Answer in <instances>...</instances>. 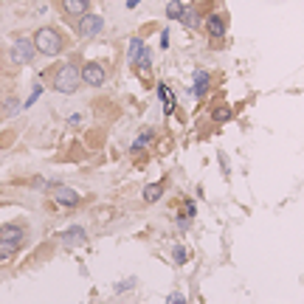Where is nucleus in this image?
Returning a JSON list of instances; mask_svg holds the SVG:
<instances>
[{
  "instance_id": "11",
  "label": "nucleus",
  "mask_w": 304,
  "mask_h": 304,
  "mask_svg": "<svg viewBox=\"0 0 304 304\" xmlns=\"http://www.w3.org/2000/svg\"><path fill=\"white\" fill-rule=\"evenodd\" d=\"M152 141H155V130H152V127H144V130L138 133V138L130 144V152H141V149H146Z\"/></svg>"
},
{
  "instance_id": "1",
  "label": "nucleus",
  "mask_w": 304,
  "mask_h": 304,
  "mask_svg": "<svg viewBox=\"0 0 304 304\" xmlns=\"http://www.w3.org/2000/svg\"><path fill=\"white\" fill-rule=\"evenodd\" d=\"M31 40H34L37 54H43V56H56L62 48H65V43H62V34L56 31V28H51V25L37 28V34H34Z\"/></svg>"
},
{
  "instance_id": "4",
  "label": "nucleus",
  "mask_w": 304,
  "mask_h": 304,
  "mask_svg": "<svg viewBox=\"0 0 304 304\" xmlns=\"http://www.w3.org/2000/svg\"><path fill=\"white\" fill-rule=\"evenodd\" d=\"M34 54H37L34 40H25V37H20L17 43L11 45V62H14V65H28V62L34 59Z\"/></svg>"
},
{
  "instance_id": "24",
  "label": "nucleus",
  "mask_w": 304,
  "mask_h": 304,
  "mask_svg": "<svg viewBox=\"0 0 304 304\" xmlns=\"http://www.w3.org/2000/svg\"><path fill=\"white\" fill-rule=\"evenodd\" d=\"M20 107H23V104H20L17 99H6V116H14Z\"/></svg>"
},
{
  "instance_id": "5",
  "label": "nucleus",
  "mask_w": 304,
  "mask_h": 304,
  "mask_svg": "<svg viewBox=\"0 0 304 304\" xmlns=\"http://www.w3.org/2000/svg\"><path fill=\"white\" fill-rule=\"evenodd\" d=\"M104 31V20H101L99 14H82V20H79V34L85 37V40H93V37H99Z\"/></svg>"
},
{
  "instance_id": "14",
  "label": "nucleus",
  "mask_w": 304,
  "mask_h": 304,
  "mask_svg": "<svg viewBox=\"0 0 304 304\" xmlns=\"http://www.w3.org/2000/svg\"><path fill=\"white\" fill-rule=\"evenodd\" d=\"M144 40H141V37H133V40H130V43H127V59H130V65H135V62H138V56L144 54Z\"/></svg>"
},
{
  "instance_id": "17",
  "label": "nucleus",
  "mask_w": 304,
  "mask_h": 304,
  "mask_svg": "<svg viewBox=\"0 0 304 304\" xmlns=\"http://www.w3.org/2000/svg\"><path fill=\"white\" fill-rule=\"evenodd\" d=\"M183 9H186V3H183V0H169V3H166V17H169V20H180Z\"/></svg>"
},
{
  "instance_id": "25",
  "label": "nucleus",
  "mask_w": 304,
  "mask_h": 304,
  "mask_svg": "<svg viewBox=\"0 0 304 304\" xmlns=\"http://www.w3.org/2000/svg\"><path fill=\"white\" fill-rule=\"evenodd\" d=\"M40 93H43V85H40V82H37V85H34V90H31V96H28V101H25V107H31L34 101L40 99Z\"/></svg>"
},
{
  "instance_id": "18",
  "label": "nucleus",
  "mask_w": 304,
  "mask_h": 304,
  "mask_svg": "<svg viewBox=\"0 0 304 304\" xmlns=\"http://www.w3.org/2000/svg\"><path fill=\"white\" fill-rule=\"evenodd\" d=\"M135 68H138L141 73H149V68H152V51H149V45L144 48V54L138 56V62H135Z\"/></svg>"
},
{
  "instance_id": "15",
  "label": "nucleus",
  "mask_w": 304,
  "mask_h": 304,
  "mask_svg": "<svg viewBox=\"0 0 304 304\" xmlns=\"http://www.w3.org/2000/svg\"><path fill=\"white\" fill-rule=\"evenodd\" d=\"M180 23H183V25H186V28H197V25H200V11L194 9V6H186V9H183V14H180Z\"/></svg>"
},
{
  "instance_id": "8",
  "label": "nucleus",
  "mask_w": 304,
  "mask_h": 304,
  "mask_svg": "<svg viewBox=\"0 0 304 304\" xmlns=\"http://www.w3.org/2000/svg\"><path fill=\"white\" fill-rule=\"evenodd\" d=\"M209 88H211V76H209V70L197 68V70H194V85H191V96H194V99H203V96L209 93Z\"/></svg>"
},
{
  "instance_id": "10",
  "label": "nucleus",
  "mask_w": 304,
  "mask_h": 304,
  "mask_svg": "<svg viewBox=\"0 0 304 304\" xmlns=\"http://www.w3.org/2000/svg\"><path fill=\"white\" fill-rule=\"evenodd\" d=\"M62 11L70 17H82L90 11V0H62Z\"/></svg>"
},
{
  "instance_id": "2",
  "label": "nucleus",
  "mask_w": 304,
  "mask_h": 304,
  "mask_svg": "<svg viewBox=\"0 0 304 304\" xmlns=\"http://www.w3.org/2000/svg\"><path fill=\"white\" fill-rule=\"evenodd\" d=\"M79 85H82V76H79V68L70 65V62H65V65L56 68L54 73V90L56 93H65V96H70V93H76Z\"/></svg>"
},
{
  "instance_id": "20",
  "label": "nucleus",
  "mask_w": 304,
  "mask_h": 304,
  "mask_svg": "<svg viewBox=\"0 0 304 304\" xmlns=\"http://www.w3.org/2000/svg\"><path fill=\"white\" fill-rule=\"evenodd\" d=\"M231 116H234V113L228 110V107H217V110L211 113V118H214V121H228Z\"/></svg>"
},
{
  "instance_id": "27",
  "label": "nucleus",
  "mask_w": 304,
  "mask_h": 304,
  "mask_svg": "<svg viewBox=\"0 0 304 304\" xmlns=\"http://www.w3.org/2000/svg\"><path fill=\"white\" fill-rule=\"evenodd\" d=\"M138 6H141V0H127V9H130V11L138 9Z\"/></svg>"
},
{
  "instance_id": "9",
  "label": "nucleus",
  "mask_w": 304,
  "mask_h": 304,
  "mask_svg": "<svg viewBox=\"0 0 304 304\" xmlns=\"http://www.w3.org/2000/svg\"><path fill=\"white\" fill-rule=\"evenodd\" d=\"M23 239H25V228H23V225L9 223V225L0 228V242H17V245H20Z\"/></svg>"
},
{
  "instance_id": "12",
  "label": "nucleus",
  "mask_w": 304,
  "mask_h": 304,
  "mask_svg": "<svg viewBox=\"0 0 304 304\" xmlns=\"http://www.w3.org/2000/svg\"><path fill=\"white\" fill-rule=\"evenodd\" d=\"M164 191H166V183H164V180H158V183H149V186H144L141 197H144V203H158L161 197H164Z\"/></svg>"
},
{
  "instance_id": "7",
  "label": "nucleus",
  "mask_w": 304,
  "mask_h": 304,
  "mask_svg": "<svg viewBox=\"0 0 304 304\" xmlns=\"http://www.w3.org/2000/svg\"><path fill=\"white\" fill-rule=\"evenodd\" d=\"M203 25H206V34H209L211 40H223L225 31H228V23H225L223 14H209V17L203 20Z\"/></svg>"
},
{
  "instance_id": "21",
  "label": "nucleus",
  "mask_w": 304,
  "mask_h": 304,
  "mask_svg": "<svg viewBox=\"0 0 304 304\" xmlns=\"http://www.w3.org/2000/svg\"><path fill=\"white\" fill-rule=\"evenodd\" d=\"M172 259H175L178 265H183V262L189 259V254H186V248H183V245H175V251H172Z\"/></svg>"
},
{
  "instance_id": "13",
  "label": "nucleus",
  "mask_w": 304,
  "mask_h": 304,
  "mask_svg": "<svg viewBox=\"0 0 304 304\" xmlns=\"http://www.w3.org/2000/svg\"><path fill=\"white\" fill-rule=\"evenodd\" d=\"M158 99L164 101V113H166V116H172V110H175V101H178V99H175V93H172L164 82L158 85Z\"/></svg>"
},
{
  "instance_id": "16",
  "label": "nucleus",
  "mask_w": 304,
  "mask_h": 304,
  "mask_svg": "<svg viewBox=\"0 0 304 304\" xmlns=\"http://www.w3.org/2000/svg\"><path fill=\"white\" fill-rule=\"evenodd\" d=\"M59 239H62V242H65V245H70V242H85V239H88V234H85V228H70V231H62V234H59Z\"/></svg>"
},
{
  "instance_id": "19",
  "label": "nucleus",
  "mask_w": 304,
  "mask_h": 304,
  "mask_svg": "<svg viewBox=\"0 0 304 304\" xmlns=\"http://www.w3.org/2000/svg\"><path fill=\"white\" fill-rule=\"evenodd\" d=\"M17 242H0V262H9L14 254H17Z\"/></svg>"
},
{
  "instance_id": "26",
  "label": "nucleus",
  "mask_w": 304,
  "mask_h": 304,
  "mask_svg": "<svg viewBox=\"0 0 304 304\" xmlns=\"http://www.w3.org/2000/svg\"><path fill=\"white\" fill-rule=\"evenodd\" d=\"M161 48H164V51L169 48V28H164V31H161Z\"/></svg>"
},
{
  "instance_id": "6",
  "label": "nucleus",
  "mask_w": 304,
  "mask_h": 304,
  "mask_svg": "<svg viewBox=\"0 0 304 304\" xmlns=\"http://www.w3.org/2000/svg\"><path fill=\"white\" fill-rule=\"evenodd\" d=\"M54 203L56 206H62V209H76L82 197H79V191H73L70 186H56L54 189Z\"/></svg>"
},
{
  "instance_id": "23",
  "label": "nucleus",
  "mask_w": 304,
  "mask_h": 304,
  "mask_svg": "<svg viewBox=\"0 0 304 304\" xmlns=\"http://www.w3.org/2000/svg\"><path fill=\"white\" fill-rule=\"evenodd\" d=\"M197 214V206H194V200H183V217H194Z\"/></svg>"
},
{
  "instance_id": "22",
  "label": "nucleus",
  "mask_w": 304,
  "mask_h": 304,
  "mask_svg": "<svg viewBox=\"0 0 304 304\" xmlns=\"http://www.w3.org/2000/svg\"><path fill=\"white\" fill-rule=\"evenodd\" d=\"M166 304H186V293H180V290L169 293V296H166Z\"/></svg>"
},
{
  "instance_id": "3",
  "label": "nucleus",
  "mask_w": 304,
  "mask_h": 304,
  "mask_svg": "<svg viewBox=\"0 0 304 304\" xmlns=\"http://www.w3.org/2000/svg\"><path fill=\"white\" fill-rule=\"evenodd\" d=\"M79 76H82V85H88V88H101V85L107 82V68L101 65V62H85V65L79 68Z\"/></svg>"
}]
</instances>
